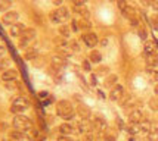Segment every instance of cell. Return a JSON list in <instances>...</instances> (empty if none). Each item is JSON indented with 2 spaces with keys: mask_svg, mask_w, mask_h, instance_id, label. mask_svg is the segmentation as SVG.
I'll return each mask as SVG.
<instances>
[{
  "mask_svg": "<svg viewBox=\"0 0 158 141\" xmlns=\"http://www.w3.org/2000/svg\"><path fill=\"white\" fill-rule=\"evenodd\" d=\"M50 21L53 22V24H61L64 21H67L69 18V12L67 7H59V9H56L53 12H50Z\"/></svg>",
  "mask_w": 158,
  "mask_h": 141,
  "instance_id": "cell-1",
  "label": "cell"
},
{
  "mask_svg": "<svg viewBox=\"0 0 158 141\" xmlns=\"http://www.w3.org/2000/svg\"><path fill=\"white\" fill-rule=\"evenodd\" d=\"M83 40H84V43H86L87 46L92 47L98 43V37H96V34L89 33V34H86V35H83Z\"/></svg>",
  "mask_w": 158,
  "mask_h": 141,
  "instance_id": "cell-2",
  "label": "cell"
},
{
  "mask_svg": "<svg viewBox=\"0 0 158 141\" xmlns=\"http://www.w3.org/2000/svg\"><path fill=\"white\" fill-rule=\"evenodd\" d=\"M77 12L81 15V16H84V18H89V10H87L86 7H83V6L77 7Z\"/></svg>",
  "mask_w": 158,
  "mask_h": 141,
  "instance_id": "cell-3",
  "label": "cell"
},
{
  "mask_svg": "<svg viewBox=\"0 0 158 141\" xmlns=\"http://www.w3.org/2000/svg\"><path fill=\"white\" fill-rule=\"evenodd\" d=\"M59 31H61V34L64 35V37H68V35H69V28L67 27V25H62V27H59Z\"/></svg>",
  "mask_w": 158,
  "mask_h": 141,
  "instance_id": "cell-4",
  "label": "cell"
},
{
  "mask_svg": "<svg viewBox=\"0 0 158 141\" xmlns=\"http://www.w3.org/2000/svg\"><path fill=\"white\" fill-rule=\"evenodd\" d=\"M117 5H118V7H120V9H121V10H124V9H126V7L129 6V5H127V2H126V0H117Z\"/></svg>",
  "mask_w": 158,
  "mask_h": 141,
  "instance_id": "cell-5",
  "label": "cell"
},
{
  "mask_svg": "<svg viewBox=\"0 0 158 141\" xmlns=\"http://www.w3.org/2000/svg\"><path fill=\"white\" fill-rule=\"evenodd\" d=\"M90 57H92V61L98 62V61H99V59H101V54L98 53V52H93V53H92V56H90Z\"/></svg>",
  "mask_w": 158,
  "mask_h": 141,
  "instance_id": "cell-6",
  "label": "cell"
},
{
  "mask_svg": "<svg viewBox=\"0 0 158 141\" xmlns=\"http://www.w3.org/2000/svg\"><path fill=\"white\" fill-rule=\"evenodd\" d=\"M71 2H73V3H74V5H76L77 7L83 6V5H84V3H86V0H71Z\"/></svg>",
  "mask_w": 158,
  "mask_h": 141,
  "instance_id": "cell-7",
  "label": "cell"
},
{
  "mask_svg": "<svg viewBox=\"0 0 158 141\" xmlns=\"http://www.w3.org/2000/svg\"><path fill=\"white\" fill-rule=\"evenodd\" d=\"M151 21H152V25H154L155 28H158V16L157 15H154V16L151 18Z\"/></svg>",
  "mask_w": 158,
  "mask_h": 141,
  "instance_id": "cell-8",
  "label": "cell"
},
{
  "mask_svg": "<svg viewBox=\"0 0 158 141\" xmlns=\"http://www.w3.org/2000/svg\"><path fill=\"white\" fill-rule=\"evenodd\" d=\"M14 19H16V14H9L5 18V21H14Z\"/></svg>",
  "mask_w": 158,
  "mask_h": 141,
  "instance_id": "cell-9",
  "label": "cell"
},
{
  "mask_svg": "<svg viewBox=\"0 0 158 141\" xmlns=\"http://www.w3.org/2000/svg\"><path fill=\"white\" fill-rule=\"evenodd\" d=\"M80 27L81 28H90V24L87 21H80Z\"/></svg>",
  "mask_w": 158,
  "mask_h": 141,
  "instance_id": "cell-10",
  "label": "cell"
},
{
  "mask_svg": "<svg viewBox=\"0 0 158 141\" xmlns=\"http://www.w3.org/2000/svg\"><path fill=\"white\" fill-rule=\"evenodd\" d=\"M139 34H140V37H142V38H145V37H146V33H145L143 29H140V31H139Z\"/></svg>",
  "mask_w": 158,
  "mask_h": 141,
  "instance_id": "cell-11",
  "label": "cell"
},
{
  "mask_svg": "<svg viewBox=\"0 0 158 141\" xmlns=\"http://www.w3.org/2000/svg\"><path fill=\"white\" fill-rule=\"evenodd\" d=\"M52 2H53V5H56V6H59L62 3V0H52Z\"/></svg>",
  "mask_w": 158,
  "mask_h": 141,
  "instance_id": "cell-12",
  "label": "cell"
},
{
  "mask_svg": "<svg viewBox=\"0 0 158 141\" xmlns=\"http://www.w3.org/2000/svg\"><path fill=\"white\" fill-rule=\"evenodd\" d=\"M71 25H73V28H74V29H78V27H77V22H76V21H73V22H71Z\"/></svg>",
  "mask_w": 158,
  "mask_h": 141,
  "instance_id": "cell-13",
  "label": "cell"
},
{
  "mask_svg": "<svg viewBox=\"0 0 158 141\" xmlns=\"http://www.w3.org/2000/svg\"><path fill=\"white\" fill-rule=\"evenodd\" d=\"M154 7L158 10V0H157V2H154Z\"/></svg>",
  "mask_w": 158,
  "mask_h": 141,
  "instance_id": "cell-14",
  "label": "cell"
},
{
  "mask_svg": "<svg viewBox=\"0 0 158 141\" xmlns=\"http://www.w3.org/2000/svg\"><path fill=\"white\" fill-rule=\"evenodd\" d=\"M101 43H102L103 46H105V44H108V40H106V38H105V40H102V41H101Z\"/></svg>",
  "mask_w": 158,
  "mask_h": 141,
  "instance_id": "cell-15",
  "label": "cell"
},
{
  "mask_svg": "<svg viewBox=\"0 0 158 141\" xmlns=\"http://www.w3.org/2000/svg\"><path fill=\"white\" fill-rule=\"evenodd\" d=\"M19 29H21V27H15V28H14V31H15V33H18Z\"/></svg>",
  "mask_w": 158,
  "mask_h": 141,
  "instance_id": "cell-16",
  "label": "cell"
}]
</instances>
